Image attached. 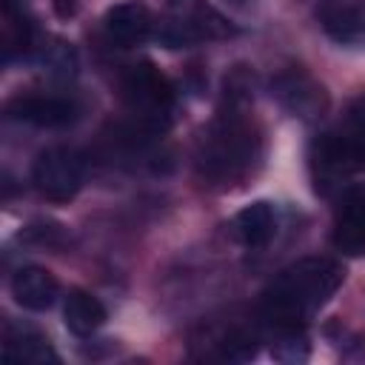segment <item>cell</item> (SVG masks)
Wrapping results in <instances>:
<instances>
[{
    "instance_id": "6da1fadb",
    "label": "cell",
    "mask_w": 365,
    "mask_h": 365,
    "mask_svg": "<svg viewBox=\"0 0 365 365\" xmlns=\"http://www.w3.org/2000/svg\"><path fill=\"white\" fill-rule=\"evenodd\" d=\"M345 271L336 259L328 257H308L288 265L262 294V314L265 319L279 325H302L311 319L342 285Z\"/></svg>"
},
{
    "instance_id": "7a4b0ae2",
    "label": "cell",
    "mask_w": 365,
    "mask_h": 365,
    "mask_svg": "<svg viewBox=\"0 0 365 365\" xmlns=\"http://www.w3.org/2000/svg\"><path fill=\"white\" fill-rule=\"evenodd\" d=\"M240 108L242 106L228 103V111L217 117L208 137L202 140L197 165L200 174L208 177L211 182H234L242 174H248L251 163L257 160L259 140Z\"/></svg>"
},
{
    "instance_id": "3957f363",
    "label": "cell",
    "mask_w": 365,
    "mask_h": 365,
    "mask_svg": "<svg viewBox=\"0 0 365 365\" xmlns=\"http://www.w3.org/2000/svg\"><path fill=\"white\" fill-rule=\"evenodd\" d=\"M123 94H125L128 108L140 117V123L145 128L157 131L165 125L171 106H174V94H171L168 80L151 63H140V66L128 68V74L123 80Z\"/></svg>"
},
{
    "instance_id": "277c9868",
    "label": "cell",
    "mask_w": 365,
    "mask_h": 365,
    "mask_svg": "<svg viewBox=\"0 0 365 365\" xmlns=\"http://www.w3.org/2000/svg\"><path fill=\"white\" fill-rule=\"evenodd\" d=\"M31 182L46 200L66 202L83 185V163L68 148H46L31 165Z\"/></svg>"
},
{
    "instance_id": "5b68a950",
    "label": "cell",
    "mask_w": 365,
    "mask_h": 365,
    "mask_svg": "<svg viewBox=\"0 0 365 365\" xmlns=\"http://www.w3.org/2000/svg\"><path fill=\"white\" fill-rule=\"evenodd\" d=\"M271 94L279 100V106L285 111H291L294 117H302V120H317L328 108L325 88L299 68H288V71L277 74L271 83Z\"/></svg>"
},
{
    "instance_id": "8992f818",
    "label": "cell",
    "mask_w": 365,
    "mask_h": 365,
    "mask_svg": "<svg viewBox=\"0 0 365 365\" xmlns=\"http://www.w3.org/2000/svg\"><path fill=\"white\" fill-rule=\"evenodd\" d=\"M354 165H359V163H356V154H354L345 134L342 137L339 134H322L311 145V168H314L317 188L339 185L351 174Z\"/></svg>"
},
{
    "instance_id": "52a82bcc",
    "label": "cell",
    "mask_w": 365,
    "mask_h": 365,
    "mask_svg": "<svg viewBox=\"0 0 365 365\" xmlns=\"http://www.w3.org/2000/svg\"><path fill=\"white\" fill-rule=\"evenodd\" d=\"M106 34L111 43L123 46V48H134L140 43H145L154 34V20L145 3L140 0H125L117 3L106 11Z\"/></svg>"
},
{
    "instance_id": "ba28073f",
    "label": "cell",
    "mask_w": 365,
    "mask_h": 365,
    "mask_svg": "<svg viewBox=\"0 0 365 365\" xmlns=\"http://www.w3.org/2000/svg\"><path fill=\"white\" fill-rule=\"evenodd\" d=\"M9 117L20 120V123H31L40 128H63L68 123H74L77 108L71 100L66 97H51V94H26V97H14L9 103Z\"/></svg>"
},
{
    "instance_id": "9c48e42d",
    "label": "cell",
    "mask_w": 365,
    "mask_h": 365,
    "mask_svg": "<svg viewBox=\"0 0 365 365\" xmlns=\"http://www.w3.org/2000/svg\"><path fill=\"white\" fill-rule=\"evenodd\" d=\"M60 294L57 279L51 271L40 265H26L11 277V297L26 311H48Z\"/></svg>"
},
{
    "instance_id": "30bf717a",
    "label": "cell",
    "mask_w": 365,
    "mask_h": 365,
    "mask_svg": "<svg viewBox=\"0 0 365 365\" xmlns=\"http://www.w3.org/2000/svg\"><path fill=\"white\" fill-rule=\"evenodd\" d=\"M334 245L351 257L365 254V191L345 194L342 211L334 228Z\"/></svg>"
},
{
    "instance_id": "8fae6325",
    "label": "cell",
    "mask_w": 365,
    "mask_h": 365,
    "mask_svg": "<svg viewBox=\"0 0 365 365\" xmlns=\"http://www.w3.org/2000/svg\"><path fill=\"white\" fill-rule=\"evenodd\" d=\"M317 20L325 29V34L336 43H354L365 26L359 6L351 0H322L317 9Z\"/></svg>"
},
{
    "instance_id": "7c38bea8",
    "label": "cell",
    "mask_w": 365,
    "mask_h": 365,
    "mask_svg": "<svg viewBox=\"0 0 365 365\" xmlns=\"http://www.w3.org/2000/svg\"><path fill=\"white\" fill-rule=\"evenodd\" d=\"M274 231H277V211L265 200H257V202L245 205L234 217V234L242 245L259 248L274 237Z\"/></svg>"
},
{
    "instance_id": "4fadbf2b",
    "label": "cell",
    "mask_w": 365,
    "mask_h": 365,
    "mask_svg": "<svg viewBox=\"0 0 365 365\" xmlns=\"http://www.w3.org/2000/svg\"><path fill=\"white\" fill-rule=\"evenodd\" d=\"M63 322L74 336H91L106 322V308L88 291H71L63 305Z\"/></svg>"
},
{
    "instance_id": "5bb4252c",
    "label": "cell",
    "mask_w": 365,
    "mask_h": 365,
    "mask_svg": "<svg viewBox=\"0 0 365 365\" xmlns=\"http://www.w3.org/2000/svg\"><path fill=\"white\" fill-rule=\"evenodd\" d=\"M3 354L6 359H17V362H57L60 359L54 348L48 345V339L31 328H9Z\"/></svg>"
},
{
    "instance_id": "9a60e30c",
    "label": "cell",
    "mask_w": 365,
    "mask_h": 365,
    "mask_svg": "<svg viewBox=\"0 0 365 365\" xmlns=\"http://www.w3.org/2000/svg\"><path fill=\"white\" fill-rule=\"evenodd\" d=\"M271 356L285 365L305 362L311 356V342L302 331V325H279L271 342Z\"/></svg>"
},
{
    "instance_id": "2e32d148",
    "label": "cell",
    "mask_w": 365,
    "mask_h": 365,
    "mask_svg": "<svg viewBox=\"0 0 365 365\" xmlns=\"http://www.w3.org/2000/svg\"><path fill=\"white\" fill-rule=\"evenodd\" d=\"M151 37L165 48H188V46L205 40L202 31L191 20H182V17H174V14H168L160 23H154V34Z\"/></svg>"
},
{
    "instance_id": "e0dca14e",
    "label": "cell",
    "mask_w": 365,
    "mask_h": 365,
    "mask_svg": "<svg viewBox=\"0 0 365 365\" xmlns=\"http://www.w3.org/2000/svg\"><path fill=\"white\" fill-rule=\"evenodd\" d=\"M37 57L46 66V71L54 77H71L77 71V51L71 48V43H66L60 37H51L48 46H43L37 51Z\"/></svg>"
},
{
    "instance_id": "ac0fdd59",
    "label": "cell",
    "mask_w": 365,
    "mask_h": 365,
    "mask_svg": "<svg viewBox=\"0 0 365 365\" xmlns=\"http://www.w3.org/2000/svg\"><path fill=\"white\" fill-rule=\"evenodd\" d=\"M345 137H348V143L356 154V163L365 165V100H359L351 108V131Z\"/></svg>"
},
{
    "instance_id": "d6986e66",
    "label": "cell",
    "mask_w": 365,
    "mask_h": 365,
    "mask_svg": "<svg viewBox=\"0 0 365 365\" xmlns=\"http://www.w3.org/2000/svg\"><path fill=\"white\" fill-rule=\"evenodd\" d=\"M222 354H225L228 359H234V362H245V359H251V356L257 354L254 336H248V334H242V331L231 334V336L225 339V345H222Z\"/></svg>"
},
{
    "instance_id": "ffe728a7",
    "label": "cell",
    "mask_w": 365,
    "mask_h": 365,
    "mask_svg": "<svg viewBox=\"0 0 365 365\" xmlns=\"http://www.w3.org/2000/svg\"><path fill=\"white\" fill-rule=\"evenodd\" d=\"M26 3H29V0H3V11H6V14H23Z\"/></svg>"
},
{
    "instance_id": "44dd1931",
    "label": "cell",
    "mask_w": 365,
    "mask_h": 365,
    "mask_svg": "<svg viewBox=\"0 0 365 365\" xmlns=\"http://www.w3.org/2000/svg\"><path fill=\"white\" fill-rule=\"evenodd\" d=\"M225 3H231V6H245V0H225Z\"/></svg>"
}]
</instances>
